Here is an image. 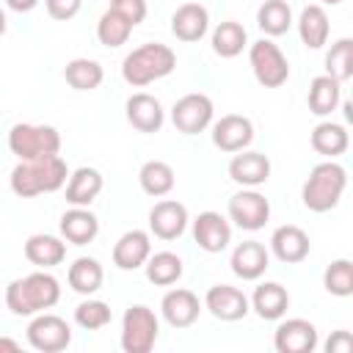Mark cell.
I'll return each mask as SVG.
<instances>
[{
  "instance_id": "6da1fadb",
  "label": "cell",
  "mask_w": 353,
  "mask_h": 353,
  "mask_svg": "<svg viewBox=\"0 0 353 353\" xmlns=\"http://www.w3.org/2000/svg\"><path fill=\"white\" fill-rule=\"evenodd\" d=\"M6 306L11 314L17 317H33L39 312L52 309L61 301V284L52 273L47 270H36L28 273L22 279H14L6 287Z\"/></svg>"
},
{
  "instance_id": "7a4b0ae2",
  "label": "cell",
  "mask_w": 353,
  "mask_h": 353,
  "mask_svg": "<svg viewBox=\"0 0 353 353\" xmlns=\"http://www.w3.org/2000/svg\"><path fill=\"white\" fill-rule=\"evenodd\" d=\"M69 168L61 154L39 157V160H19L11 171V190L19 199H33L41 193H55L66 185Z\"/></svg>"
},
{
  "instance_id": "3957f363",
  "label": "cell",
  "mask_w": 353,
  "mask_h": 353,
  "mask_svg": "<svg viewBox=\"0 0 353 353\" xmlns=\"http://www.w3.org/2000/svg\"><path fill=\"white\" fill-rule=\"evenodd\" d=\"M176 69V52L168 47V44H160V41H146L141 47H135L124 63H121V77L135 85V88H143L154 80H163L168 77L171 72Z\"/></svg>"
},
{
  "instance_id": "277c9868",
  "label": "cell",
  "mask_w": 353,
  "mask_h": 353,
  "mask_svg": "<svg viewBox=\"0 0 353 353\" xmlns=\"http://www.w3.org/2000/svg\"><path fill=\"white\" fill-rule=\"evenodd\" d=\"M345 188H347V171L336 160L317 163L301 188L303 207L312 212H328L339 204Z\"/></svg>"
},
{
  "instance_id": "5b68a950",
  "label": "cell",
  "mask_w": 353,
  "mask_h": 353,
  "mask_svg": "<svg viewBox=\"0 0 353 353\" xmlns=\"http://www.w3.org/2000/svg\"><path fill=\"white\" fill-rule=\"evenodd\" d=\"M8 149L19 160H39L61 152V132L50 124H14L8 130Z\"/></svg>"
},
{
  "instance_id": "8992f818",
  "label": "cell",
  "mask_w": 353,
  "mask_h": 353,
  "mask_svg": "<svg viewBox=\"0 0 353 353\" xmlns=\"http://www.w3.org/2000/svg\"><path fill=\"white\" fill-rule=\"evenodd\" d=\"M160 336V320L154 309L135 303L127 306L121 317V350L124 353H149Z\"/></svg>"
},
{
  "instance_id": "52a82bcc",
  "label": "cell",
  "mask_w": 353,
  "mask_h": 353,
  "mask_svg": "<svg viewBox=\"0 0 353 353\" xmlns=\"http://www.w3.org/2000/svg\"><path fill=\"white\" fill-rule=\"evenodd\" d=\"M248 63L256 83L265 88H279L290 77V61L281 52V47L273 44L270 39H259L248 47Z\"/></svg>"
},
{
  "instance_id": "ba28073f",
  "label": "cell",
  "mask_w": 353,
  "mask_h": 353,
  "mask_svg": "<svg viewBox=\"0 0 353 353\" xmlns=\"http://www.w3.org/2000/svg\"><path fill=\"white\" fill-rule=\"evenodd\" d=\"M28 345L41 353H61L72 345V328L63 317L39 312L28 325Z\"/></svg>"
},
{
  "instance_id": "9c48e42d",
  "label": "cell",
  "mask_w": 353,
  "mask_h": 353,
  "mask_svg": "<svg viewBox=\"0 0 353 353\" xmlns=\"http://www.w3.org/2000/svg\"><path fill=\"white\" fill-rule=\"evenodd\" d=\"M212 116H215L212 99L207 94H201V91H193V94L179 97L174 102V108H171V121H174V127L182 135H199V132H204L212 124Z\"/></svg>"
},
{
  "instance_id": "30bf717a",
  "label": "cell",
  "mask_w": 353,
  "mask_h": 353,
  "mask_svg": "<svg viewBox=\"0 0 353 353\" xmlns=\"http://www.w3.org/2000/svg\"><path fill=\"white\" fill-rule=\"evenodd\" d=\"M229 221L245 232H256L270 221V201L256 188H243L229 199Z\"/></svg>"
},
{
  "instance_id": "8fae6325",
  "label": "cell",
  "mask_w": 353,
  "mask_h": 353,
  "mask_svg": "<svg viewBox=\"0 0 353 353\" xmlns=\"http://www.w3.org/2000/svg\"><path fill=\"white\" fill-rule=\"evenodd\" d=\"M251 141H254V124L248 116L226 113L212 124V143H215V149H221L226 154L248 149Z\"/></svg>"
},
{
  "instance_id": "7c38bea8",
  "label": "cell",
  "mask_w": 353,
  "mask_h": 353,
  "mask_svg": "<svg viewBox=\"0 0 353 353\" xmlns=\"http://www.w3.org/2000/svg\"><path fill=\"white\" fill-rule=\"evenodd\" d=\"M204 306H207V312L215 320H223V323L243 320L251 312V303H248L245 292L240 287H232V284H215V287H210L207 295H204Z\"/></svg>"
},
{
  "instance_id": "4fadbf2b",
  "label": "cell",
  "mask_w": 353,
  "mask_h": 353,
  "mask_svg": "<svg viewBox=\"0 0 353 353\" xmlns=\"http://www.w3.org/2000/svg\"><path fill=\"white\" fill-rule=\"evenodd\" d=\"M273 347L279 353H312L317 347V328L303 317L281 320L273 331Z\"/></svg>"
},
{
  "instance_id": "5bb4252c",
  "label": "cell",
  "mask_w": 353,
  "mask_h": 353,
  "mask_svg": "<svg viewBox=\"0 0 353 353\" xmlns=\"http://www.w3.org/2000/svg\"><path fill=\"white\" fill-rule=\"evenodd\" d=\"M190 218H188V207L176 199H163L149 210V229L154 237L160 240H176L185 234Z\"/></svg>"
},
{
  "instance_id": "9a60e30c",
  "label": "cell",
  "mask_w": 353,
  "mask_h": 353,
  "mask_svg": "<svg viewBox=\"0 0 353 353\" xmlns=\"http://www.w3.org/2000/svg\"><path fill=\"white\" fill-rule=\"evenodd\" d=\"M193 240L199 243L201 251L221 254L232 243V223L221 212L204 210V212H199L193 218Z\"/></svg>"
},
{
  "instance_id": "2e32d148",
  "label": "cell",
  "mask_w": 353,
  "mask_h": 353,
  "mask_svg": "<svg viewBox=\"0 0 353 353\" xmlns=\"http://www.w3.org/2000/svg\"><path fill=\"white\" fill-rule=\"evenodd\" d=\"M160 312H163V320L171 328H190L201 314V301H199V295L193 290L174 287V290H168L163 295Z\"/></svg>"
},
{
  "instance_id": "e0dca14e",
  "label": "cell",
  "mask_w": 353,
  "mask_h": 353,
  "mask_svg": "<svg viewBox=\"0 0 353 353\" xmlns=\"http://www.w3.org/2000/svg\"><path fill=\"white\" fill-rule=\"evenodd\" d=\"M312 251V243H309V234L295 226V223H284L279 229H273L270 234V254L284 262V265H298L309 256Z\"/></svg>"
},
{
  "instance_id": "ac0fdd59",
  "label": "cell",
  "mask_w": 353,
  "mask_h": 353,
  "mask_svg": "<svg viewBox=\"0 0 353 353\" xmlns=\"http://www.w3.org/2000/svg\"><path fill=\"white\" fill-rule=\"evenodd\" d=\"M229 176L240 188H259L270 179V160L262 152H234V157L229 160Z\"/></svg>"
},
{
  "instance_id": "d6986e66",
  "label": "cell",
  "mask_w": 353,
  "mask_h": 353,
  "mask_svg": "<svg viewBox=\"0 0 353 353\" xmlns=\"http://www.w3.org/2000/svg\"><path fill=\"white\" fill-rule=\"evenodd\" d=\"M152 254V237L143 229L124 232L113 245V265L119 270H138Z\"/></svg>"
},
{
  "instance_id": "ffe728a7",
  "label": "cell",
  "mask_w": 353,
  "mask_h": 353,
  "mask_svg": "<svg viewBox=\"0 0 353 353\" xmlns=\"http://www.w3.org/2000/svg\"><path fill=\"white\" fill-rule=\"evenodd\" d=\"M210 30V11L201 3H182L174 14H171V33L179 41H201Z\"/></svg>"
},
{
  "instance_id": "44dd1931",
  "label": "cell",
  "mask_w": 353,
  "mask_h": 353,
  "mask_svg": "<svg viewBox=\"0 0 353 353\" xmlns=\"http://www.w3.org/2000/svg\"><path fill=\"white\" fill-rule=\"evenodd\" d=\"M124 113H127V121L138 130V132H157L165 121V110L160 105L157 97L146 94V91H138L127 99L124 105Z\"/></svg>"
},
{
  "instance_id": "7402d4cb",
  "label": "cell",
  "mask_w": 353,
  "mask_h": 353,
  "mask_svg": "<svg viewBox=\"0 0 353 353\" xmlns=\"http://www.w3.org/2000/svg\"><path fill=\"white\" fill-rule=\"evenodd\" d=\"M229 265H232V273H234L237 279H243V281H256V279L268 270V265H270V251H268L259 240H245V243H240V245L232 251Z\"/></svg>"
},
{
  "instance_id": "603a6c76",
  "label": "cell",
  "mask_w": 353,
  "mask_h": 353,
  "mask_svg": "<svg viewBox=\"0 0 353 353\" xmlns=\"http://www.w3.org/2000/svg\"><path fill=\"white\" fill-rule=\"evenodd\" d=\"M61 237L72 245H88L99 234V218L88 207H72L61 215Z\"/></svg>"
},
{
  "instance_id": "cb8c5ba5",
  "label": "cell",
  "mask_w": 353,
  "mask_h": 353,
  "mask_svg": "<svg viewBox=\"0 0 353 353\" xmlns=\"http://www.w3.org/2000/svg\"><path fill=\"white\" fill-rule=\"evenodd\" d=\"M102 188H105L102 174L91 165H80L66 179V201L72 207H91V201L102 193Z\"/></svg>"
},
{
  "instance_id": "d4e9b609",
  "label": "cell",
  "mask_w": 353,
  "mask_h": 353,
  "mask_svg": "<svg viewBox=\"0 0 353 353\" xmlns=\"http://www.w3.org/2000/svg\"><path fill=\"white\" fill-rule=\"evenodd\" d=\"M251 309L262 320H281L290 309V292L279 281H262L251 295Z\"/></svg>"
},
{
  "instance_id": "484cf974",
  "label": "cell",
  "mask_w": 353,
  "mask_h": 353,
  "mask_svg": "<svg viewBox=\"0 0 353 353\" xmlns=\"http://www.w3.org/2000/svg\"><path fill=\"white\" fill-rule=\"evenodd\" d=\"M25 259L41 270H50L66 259V243L55 234H30L25 240Z\"/></svg>"
},
{
  "instance_id": "4316f807",
  "label": "cell",
  "mask_w": 353,
  "mask_h": 353,
  "mask_svg": "<svg viewBox=\"0 0 353 353\" xmlns=\"http://www.w3.org/2000/svg\"><path fill=\"white\" fill-rule=\"evenodd\" d=\"M298 36L303 41V47L309 50H320L328 44V36H331V22H328V14L323 6L312 3L301 11L298 17Z\"/></svg>"
},
{
  "instance_id": "83f0119b",
  "label": "cell",
  "mask_w": 353,
  "mask_h": 353,
  "mask_svg": "<svg viewBox=\"0 0 353 353\" xmlns=\"http://www.w3.org/2000/svg\"><path fill=\"white\" fill-rule=\"evenodd\" d=\"M342 102V83L334 80L331 74H317L309 83V94H306V105L314 116H331Z\"/></svg>"
},
{
  "instance_id": "f1b7e54d",
  "label": "cell",
  "mask_w": 353,
  "mask_h": 353,
  "mask_svg": "<svg viewBox=\"0 0 353 353\" xmlns=\"http://www.w3.org/2000/svg\"><path fill=\"white\" fill-rule=\"evenodd\" d=\"M312 149L328 160L339 157L347 152L350 146V135H347V127L339 124V121H320L314 130H312Z\"/></svg>"
},
{
  "instance_id": "f546056e",
  "label": "cell",
  "mask_w": 353,
  "mask_h": 353,
  "mask_svg": "<svg viewBox=\"0 0 353 353\" xmlns=\"http://www.w3.org/2000/svg\"><path fill=\"white\" fill-rule=\"evenodd\" d=\"M66 281H69V287L74 292L94 295L105 281V270L94 256H77L66 270Z\"/></svg>"
},
{
  "instance_id": "4dcf8cb0",
  "label": "cell",
  "mask_w": 353,
  "mask_h": 353,
  "mask_svg": "<svg viewBox=\"0 0 353 353\" xmlns=\"http://www.w3.org/2000/svg\"><path fill=\"white\" fill-rule=\"evenodd\" d=\"M138 182H141V190L160 199V196H168L176 185V174L174 168L165 163V160H146L138 171Z\"/></svg>"
},
{
  "instance_id": "1f68e13d",
  "label": "cell",
  "mask_w": 353,
  "mask_h": 353,
  "mask_svg": "<svg viewBox=\"0 0 353 353\" xmlns=\"http://www.w3.org/2000/svg\"><path fill=\"white\" fill-rule=\"evenodd\" d=\"M146 268V279L157 287H171L182 279L185 273V265H182V256L174 254V251H157V254H149V259L143 262Z\"/></svg>"
},
{
  "instance_id": "d6a6232c",
  "label": "cell",
  "mask_w": 353,
  "mask_h": 353,
  "mask_svg": "<svg viewBox=\"0 0 353 353\" xmlns=\"http://www.w3.org/2000/svg\"><path fill=\"white\" fill-rule=\"evenodd\" d=\"M210 41H212V52L215 55H221V58H237L245 50V44H248V33H245V28L240 22L226 19L221 25H215Z\"/></svg>"
},
{
  "instance_id": "836d02e7",
  "label": "cell",
  "mask_w": 353,
  "mask_h": 353,
  "mask_svg": "<svg viewBox=\"0 0 353 353\" xmlns=\"http://www.w3.org/2000/svg\"><path fill=\"white\" fill-rule=\"evenodd\" d=\"M256 25L265 36H284L292 28V8L287 0H265L256 8Z\"/></svg>"
},
{
  "instance_id": "e575fe53",
  "label": "cell",
  "mask_w": 353,
  "mask_h": 353,
  "mask_svg": "<svg viewBox=\"0 0 353 353\" xmlns=\"http://www.w3.org/2000/svg\"><path fill=\"white\" fill-rule=\"evenodd\" d=\"M63 77L66 83L74 88V91H94L102 85L105 80V69L99 61H91V58H72L63 69Z\"/></svg>"
},
{
  "instance_id": "d590c367",
  "label": "cell",
  "mask_w": 353,
  "mask_h": 353,
  "mask_svg": "<svg viewBox=\"0 0 353 353\" xmlns=\"http://www.w3.org/2000/svg\"><path fill=\"white\" fill-rule=\"evenodd\" d=\"M130 33H132V25H130L121 14H116L113 8H108V11L99 17V22H97V39H99V44L108 47V50H116V47L127 44Z\"/></svg>"
},
{
  "instance_id": "8d00e7d4",
  "label": "cell",
  "mask_w": 353,
  "mask_h": 353,
  "mask_svg": "<svg viewBox=\"0 0 353 353\" xmlns=\"http://www.w3.org/2000/svg\"><path fill=\"white\" fill-rule=\"evenodd\" d=\"M325 74L345 83L353 77V39H339L325 52Z\"/></svg>"
},
{
  "instance_id": "74e56055",
  "label": "cell",
  "mask_w": 353,
  "mask_h": 353,
  "mask_svg": "<svg viewBox=\"0 0 353 353\" xmlns=\"http://www.w3.org/2000/svg\"><path fill=\"white\" fill-rule=\"evenodd\" d=\"M323 287L336 298L353 295V262L350 259H334L323 273Z\"/></svg>"
},
{
  "instance_id": "f35d334b",
  "label": "cell",
  "mask_w": 353,
  "mask_h": 353,
  "mask_svg": "<svg viewBox=\"0 0 353 353\" xmlns=\"http://www.w3.org/2000/svg\"><path fill=\"white\" fill-rule=\"evenodd\" d=\"M110 317H113L110 306H108L105 301H97V298L80 301V303L74 306V323H77L80 328H85V331H99V328H105V325L110 323Z\"/></svg>"
},
{
  "instance_id": "ab89813d",
  "label": "cell",
  "mask_w": 353,
  "mask_h": 353,
  "mask_svg": "<svg viewBox=\"0 0 353 353\" xmlns=\"http://www.w3.org/2000/svg\"><path fill=\"white\" fill-rule=\"evenodd\" d=\"M108 8H113L116 14H121L132 28L146 19V0H110Z\"/></svg>"
},
{
  "instance_id": "60d3db41",
  "label": "cell",
  "mask_w": 353,
  "mask_h": 353,
  "mask_svg": "<svg viewBox=\"0 0 353 353\" xmlns=\"http://www.w3.org/2000/svg\"><path fill=\"white\" fill-rule=\"evenodd\" d=\"M44 8H47V14H50L52 19L66 22V19H72V17L80 14L83 0H44Z\"/></svg>"
},
{
  "instance_id": "b9f144b4",
  "label": "cell",
  "mask_w": 353,
  "mask_h": 353,
  "mask_svg": "<svg viewBox=\"0 0 353 353\" xmlns=\"http://www.w3.org/2000/svg\"><path fill=\"white\" fill-rule=\"evenodd\" d=\"M325 350L328 353H350L353 350V336L347 331H334L325 342Z\"/></svg>"
},
{
  "instance_id": "7bdbcfd3",
  "label": "cell",
  "mask_w": 353,
  "mask_h": 353,
  "mask_svg": "<svg viewBox=\"0 0 353 353\" xmlns=\"http://www.w3.org/2000/svg\"><path fill=\"white\" fill-rule=\"evenodd\" d=\"M6 6L11 11H17V14H28V11H33L39 6V0H6Z\"/></svg>"
},
{
  "instance_id": "ee69618b",
  "label": "cell",
  "mask_w": 353,
  "mask_h": 353,
  "mask_svg": "<svg viewBox=\"0 0 353 353\" xmlns=\"http://www.w3.org/2000/svg\"><path fill=\"white\" fill-rule=\"evenodd\" d=\"M0 353H19V342L11 336H0Z\"/></svg>"
},
{
  "instance_id": "f6af8a7d",
  "label": "cell",
  "mask_w": 353,
  "mask_h": 353,
  "mask_svg": "<svg viewBox=\"0 0 353 353\" xmlns=\"http://www.w3.org/2000/svg\"><path fill=\"white\" fill-rule=\"evenodd\" d=\"M6 28H8V19H6V11L0 8V39L6 36Z\"/></svg>"
},
{
  "instance_id": "bcb514c9",
  "label": "cell",
  "mask_w": 353,
  "mask_h": 353,
  "mask_svg": "<svg viewBox=\"0 0 353 353\" xmlns=\"http://www.w3.org/2000/svg\"><path fill=\"white\" fill-rule=\"evenodd\" d=\"M320 3H325V6H339L342 0H320Z\"/></svg>"
}]
</instances>
